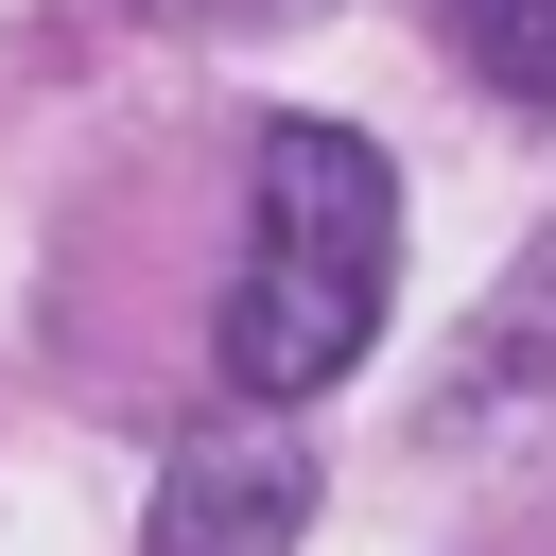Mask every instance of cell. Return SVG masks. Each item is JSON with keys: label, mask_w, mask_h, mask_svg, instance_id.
<instances>
[{"label": "cell", "mask_w": 556, "mask_h": 556, "mask_svg": "<svg viewBox=\"0 0 556 556\" xmlns=\"http://www.w3.org/2000/svg\"><path fill=\"white\" fill-rule=\"evenodd\" d=\"M400 313V174L348 122H261L243 174V278H226V382L261 417L330 400Z\"/></svg>", "instance_id": "6da1fadb"}, {"label": "cell", "mask_w": 556, "mask_h": 556, "mask_svg": "<svg viewBox=\"0 0 556 556\" xmlns=\"http://www.w3.org/2000/svg\"><path fill=\"white\" fill-rule=\"evenodd\" d=\"M295 539H313V452L278 417L191 434L156 469V504H139V556H295Z\"/></svg>", "instance_id": "7a4b0ae2"}, {"label": "cell", "mask_w": 556, "mask_h": 556, "mask_svg": "<svg viewBox=\"0 0 556 556\" xmlns=\"http://www.w3.org/2000/svg\"><path fill=\"white\" fill-rule=\"evenodd\" d=\"M486 400H556V243H521V278L469 313V365H452V417Z\"/></svg>", "instance_id": "3957f363"}, {"label": "cell", "mask_w": 556, "mask_h": 556, "mask_svg": "<svg viewBox=\"0 0 556 556\" xmlns=\"http://www.w3.org/2000/svg\"><path fill=\"white\" fill-rule=\"evenodd\" d=\"M452 52H469L504 104H556V0H452Z\"/></svg>", "instance_id": "277c9868"}, {"label": "cell", "mask_w": 556, "mask_h": 556, "mask_svg": "<svg viewBox=\"0 0 556 556\" xmlns=\"http://www.w3.org/2000/svg\"><path fill=\"white\" fill-rule=\"evenodd\" d=\"M139 17H174V35H243V17H313V0H139Z\"/></svg>", "instance_id": "5b68a950"}]
</instances>
